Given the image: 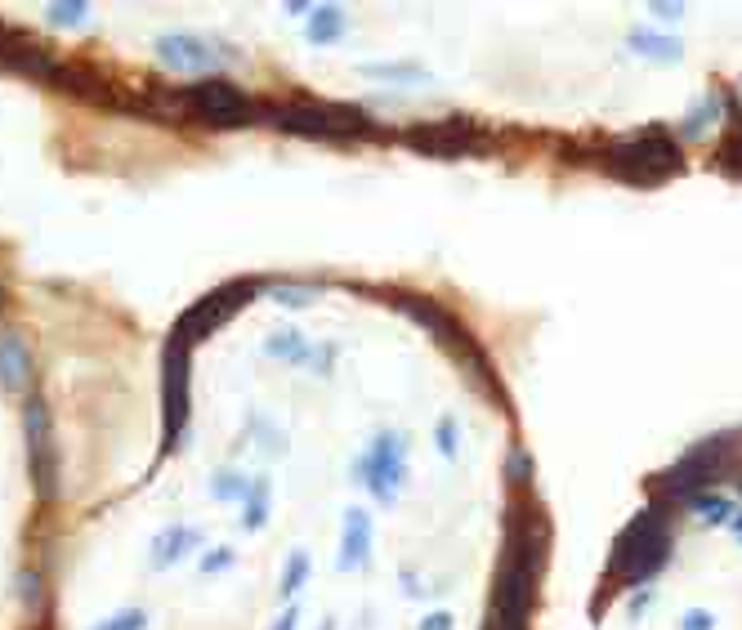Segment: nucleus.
<instances>
[{
	"label": "nucleus",
	"instance_id": "1",
	"mask_svg": "<svg viewBox=\"0 0 742 630\" xmlns=\"http://www.w3.org/2000/svg\"><path fill=\"white\" fill-rule=\"evenodd\" d=\"M0 67H14V73L36 77V81H49V86H67V81H63L67 67H63L41 41H32V36L5 27V23H0Z\"/></svg>",
	"mask_w": 742,
	"mask_h": 630
}]
</instances>
